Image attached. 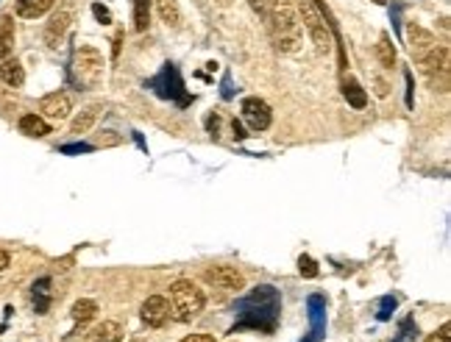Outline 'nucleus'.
<instances>
[{
	"instance_id": "aec40b11",
	"label": "nucleus",
	"mask_w": 451,
	"mask_h": 342,
	"mask_svg": "<svg viewBox=\"0 0 451 342\" xmlns=\"http://www.w3.org/2000/svg\"><path fill=\"white\" fill-rule=\"evenodd\" d=\"M14 56V17H3L0 20V59Z\"/></svg>"
},
{
	"instance_id": "2f4dec72",
	"label": "nucleus",
	"mask_w": 451,
	"mask_h": 342,
	"mask_svg": "<svg viewBox=\"0 0 451 342\" xmlns=\"http://www.w3.org/2000/svg\"><path fill=\"white\" fill-rule=\"evenodd\" d=\"M404 81H407V106L412 109V72L410 70L404 72Z\"/></svg>"
},
{
	"instance_id": "39448f33",
	"label": "nucleus",
	"mask_w": 451,
	"mask_h": 342,
	"mask_svg": "<svg viewBox=\"0 0 451 342\" xmlns=\"http://www.w3.org/2000/svg\"><path fill=\"white\" fill-rule=\"evenodd\" d=\"M293 6H296V14L301 17L312 45L318 48V53H332V45H334L332 42V25L326 22L318 3L315 0H293Z\"/></svg>"
},
{
	"instance_id": "b1692460",
	"label": "nucleus",
	"mask_w": 451,
	"mask_h": 342,
	"mask_svg": "<svg viewBox=\"0 0 451 342\" xmlns=\"http://www.w3.org/2000/svg\"><path fill=\"white\" fill-rule=\"evenodd\" d=\"M95 312H98V303H95V301H89V298H81V301H75L73 309H70L73 320H78V323H86V320H92V317H95Z\"/></svg>"
},
{
	"instance_id": "79ce46f5",
	"label": "nucleus",
	"mask_w": 451,
	"mask_h": 342,
	"mask_svg": "<svg viewBox=\"0 0 451 342\" xmlns=\"http://www.w3.org/2000/svg\"><path fill=\"white\" fill-rule=\"evenodd\" d=\"M306 342H312V340H306Z\"/></svg>"
},
{
	"instance_id": "c756f323",
	"label": "nucleus",
	"mask_w": 451,
	"mask_h": 342,
	"mask_svg": "<svg viewBox=\"0 0 451 342\" xmlns=\"http://www.w3.org/2000/svg\"><path fill=\"white\" fill-rule=\"evenodd\" d=\"M59 150H62V153H67V156H73V153H89V150H92V145H86V142H73V145H62Z\"/></svg>"
},
{
	"instance_id": "f8f14e48",
	"label": "nucleus",
	"mask_w": 451,
	"mask_h": 342,
	"mask_svg": "<svg viewBox=\"0 0 451 342\" xmlns=\"http://www.w3.org/2000/svg\"><path fill=\"white\" fill-rule=\"evenodd\" d=\"M140 315H143L145 326H150V329H159V326H164V323H167V317H170L167 298H162V295H150L148 301L143 303Z\"/></svg>"
},
{
	"instance_id": "f257e3e1",
	"label": "nucleus",
	"mask_w": 451,
	"mask_h": 342,
	"mask_svg": "<svg viewBox=\"0 0 451 342\" xmlns=\"http://www.w3.org/2000/svg\"><path fill=\"white\" fill-rule=\"evenodd\" d=\"M265 22L270 28L273 45L279 53H296L301 45V22L293 0H262Z\"/></svg>"
},
{
	"instance_id": "dca6fc26",
	"label": "nucleus",
	"mask_w": 451,
	"mask_h": 342,
	"mask_svg": "<svg viewBox=\"0 0 451 342\" xmlns=\"http://www.w3.org/2000/svg\"><path fill=\"white\" fill-rule=\"evenodd\" d=\"M20 131H22L25 137L42 139L51 134V123H48L45 117H39V114H22V117H20Z\"/></svg>"
},
{
	"instance_id": "6e6552de",
	"label": "nucleus",
	"mask_w": 451,
	"mask_h": 342,
	"mask_svg": "<svg viewBox=\"0 0 451 342\" xmlns=\"http://www.w3.org/2000/svg\"><path fill=\"white\" fill-rule=\"evenodd\" d=\"M404 37H407V48H410V56L421 65L440 42H438V37L432 34V31H426L424 25H418V22H410L407 25V31H404Z\"/></svg>"
},
{
	"instance_id": "c85d7f7f",
	"label": "nucleus",
	"mask_w": 451,
	"mask_h": 342,
	"mask_svg": "<svg viewBox=\"0 0 451 342\" xmlns=\"http://www.w3.org/2000/svg\"><path fill=\"white\" fill-rule=\"evenodd\" d=\"M92 14H95V20H98L100 25H109V22H112V11H109L103 3H92Z\"/></svg>"
},
{
	"instance_id": "bb28decb",
	"label": "nucleus",
	"mask_w": 451,
	"mask_h": 342,
	"mask_svg": "<svg viewBox=\"0 0 451 342\" xmlns=\"http://www.w3.org/2000/svg\"><path fill=\"white\" fill-rule=\"evenodd\" d=\"M415 340H418L415 323H412V320H404V323H401V334L396 337V342H415Z\"/></svg>"
},
{
	"instance_id": "0eeeda50",
	"label": "nucleus",
	"mask_w": 451,
	"mask_h": 342,
	"mask_svg": "<svg viewBox=\"0 0 451 342\" xmlns=\"http://www.w3.org/2000/svg\"><path fill=\"white\" fill-rule=\"evenodd\" d=\"M148 89H153L159 98H167V100H178V103H187V95H184V81L178 75L176 65H164L162 72L156 78L148 81Z\"/></svg>"
},
{
	"instance_id": "f704fd0d",
	"label": "nucleus",
	"mask_w": 451,
	"mask_h": 342,
	"mask_svg": "<svg viewBox=\"0 0 451 342\" xmlns=\"http://www.w3.org/2000/svg\"><path fill=\"white\" fill-rule=\"evenodd\" d=\"M223 98H226V100H231V98H234V89H231V75H226V78H223Z\"/></svg>"
},
{
	"instance_id": "a211bd4d",
	"label": "nucleus",
	"mask_w": 451,
	"mask_h": 342,
	"mask_svg": "<svg viewBox=\"0 0 451 342\" xmlns=\"http://www.w3.org/2000/svg\"><path fill=\"white\" fill-rule=\"evenodd\" d=\"M98 114H100V106H86L84 112H78V114L73 117V123H70V134H75V137L86 134V131L95 126Z\"/></svg>"
},
{
	"instance_id": "f03ea898",
	"label": "nucleus",
	"mask_w": 451,
	"mask_h": 342,
	"mask_svg": "<svg viewBox=\"0 0 451 342\" xmlns=\"http://www.w3.org/2000/svg\"><path fill=\"white\" fill-rule=\"evenodd\" d=\"M279 292L268 284L256 287L251 295H245L237 303V312L242 315V326H254V329H273L276 317H279Z\"/></svg>"
},
{
	"instance_id": "a19ab883",
	"label": "nucleus",
	"mask_w": 451,
	"mask_h": 342,
	"mask_svg": "<svg viewBox=\"0 0 451 342\" xmlns=\"http://www.w3.org/2000/svg\"><path fill=\"white\" fill-rule=\"evenodd\" d=\"M374 3H384V0H374Z\"/></svg>"
},
{
	"instance_id": "ddd939ff",
	"label": "nucleus",
	"mask_w": 451,
	"mask_h": 342,
	"mask_svg": "<svg viewBox=\"0 0 451 342\" xmlns=\"http://www.w3.org/2000/svg\"><path fill=\"white\" fill-rule=\"evenodd\" d=\"M56 0H14V11L22 20H39L42 14H48L53 8Z\"/></svg>"
},
{
	"instance_id": "cd10ccee",
	"label": "nucleus",
	"mask_w": 451,
	"mask_h": 342,
	"mask_svg": "<svg viewBox=\"0 0 451 342\" xmlns=\"http://www.w3.org/2000/svg\"><path fill=\"white\" fill-rule=\"evenodd\" d=\"M393 309H396V298H393V295H384V298L379 301V320H387V317L393 315Z\"/></svg>"
},
{
	"instance_id": "72a5a7b5",
	"label": "nucleus",
	"mask_w": 451,
	"mask_h": 342,
	"mask_svg": "<svg viewBox=\"0 0 451 342\" xmlns=\"http://www.w3.org/2000/svg\"><path fill=\"white\" fill-rule=\"evenodd\" d=\"M207 126H209V131H212V137H218V126H221V117H218V114H209V120H207Z\"/></svg>"
},
{
	"instance_id": "58836bf2",
	"label": "nucleus",
	"mask_w": 451,
	"mask_h": 342,
	"mask_svg": "<svg viewBox=\"0 0 451 342\" xmlns=\"http://www.w3.org/2000/svg\"><path fill=\"white\" fill-rule=\"evenodd\" d=\"M195 3H198V8H201V11H209V6H207V0H195Z\"/></svg>"
},
{
	"instance_id": "2eb2a0df",
	"label": "nucleus",
	"mask_w": 451,
	"mask_h": 342,
	"mask_svg": "<svg viewBox=\"0 0 451 342\" xmlns=\"http://www.w3.org/2000/svg\"><path fill=\"white\" fill-rule=\"evenodd\" d=\"M0 81H3L6 86H14V89H20V86L25 84V70H22V65H20L14 56L0 59Z\"/></svg>"
},
{
	"instance_id": "412c9836",
	"label": "nucleus",
	"mask_w": 451,
	"mask_h": 342,
	"mask_svg": "<svg viewBox=\"0 0 451 342\" xmlns=\"http://www.w3.org/2000/svg\"><path fill=\"white\" fill-rule=\"evenodd\" d=\"M156 3V14L164 25L176 28L181 22V8H178V0H153Z\"/></svg>"
},
{
	"instance_id": "4c0bfd02",
	"label": "nucleus",
	"mask_w": 451,
	"mask_h": 342,
	"mask_svg": "<svg viewBox=\"0 0 451 342\" xmlns=\"http://www.w3.org/2000/svg\"><path fill=\"white\" fill-rule=\"evenodd\" d=\"M8 265H11V256H8L6 251H0V273H3V270H6Z\"/></svg>"
},
{
	"instance_id": "1a4fd4ad",
	"label": "nucleus",
	"mask_w": 451,
	"mask_h": 342,
	"mask_svg": "<svg viewBox=\"0 0 451 342\" xmlns=\"http://www.w3.org/2000/svg\"><path fill=\"white\" fill-rule=\"evenodd\" d=\"M70 112H73V100L67 92H51L39 100V117H45V120L62 123L70 117Z\"/></svg>"
},
{
	"instance_id": "9b49d317",
	"label": "nucleus",
	"mask_w": 451,
	"mask_h": 342,
	"mask_svg": "<svg viewBox=\"0 0 451 342\" xmlns=\"http://www.w3.org/2000/svg\"><path fill=\"white\" fill-rule=\"evenodd\" d=\"M242 120L251 126V131H265V129H270L273 114L262 98H245L242 100Z\"/></svg>"
},
{
	"instance_id": "423d86ee",
	"label": "nucleus",
	"mask_w": 451,
	"mask_h": 342,
	"mask_svg": "<svg viewBox=\"0 0 451 342\" xmlns=\"http://www.w3.org/2000/svg\"><path fill=\"white\" fill-rule=\"evenodd\" d=\"M75 22V3L73 0H65L53 14H51V20H48V25H45V45L48 48H62V42H65V37L70 34V28H73Z\"/></svg>"
},
{
	"instance_id": "7ed1b4c3",
	"label": "nucleus",
	"mask_w": 451,
	"mask_h": 342,
	"mask_svg": "<svg viewBox=\"0 0 451 342\" xmlns=\"http://www.w3.org/2000/svg\"><path fill=\"white\" fill-rule=\"evenodd\" d=\"M204 303H207L204 289H198L195 281L178 278V281L170 284V301H167V306H170V317H173L176 323H190V320H195V317L204 312Z\"/></svg>"
},
{
	"instance_id": "5701e85b",
	"label": "nucleus",
	"mask_w": 451,
	"mask_h": 342,
	"mask_svg": "<svg viewBox=\"0 0 451 342\" xmlns=\"http://www.w3.org/2000/svg\"><path fill=\"white\" fill-rule=\"evenodd\" d=\"M31 295H34V306L39 315L48 312V303H51V278H39L34 287H31Z\"/></svg>"
},
{
	"instance_id": "4be33fe9",
	"label": "nucleus",
	"mask_w": 451,
	"mask_h": 342,
	"mask_svg": "<svg viewBox=\"0 0 451 342\" xmlns=\"http://www.w3.org/2000/svg\"><path fill=\"white\" fill-rule=\"evenodd\" d=\"M376 59H379V65H381L384 70L396 67V48H393V39H390V34H381V37H379V45H376Z\"/></svg>"
},
{
	"instance_id": "f3484780",
	"label": "nucleus",
	"mask_w": 451,
	"mask_h": 342,
	"mask_svg": "<svg viewBox=\"0 0 451 342\" xmlns=\"http://www.w3.org/2000/svg\"><path fill=\"white\" fill-rule=\"evenodd\" d=\"M343 98L348 100V106L351 109H357V112H362L365 106H368V92L360 86V81H354V78H346L343 81Z\"/></svg>"
},
{
	"instance_id": "4468645a",
	"label": "nucleus",
	"mask_w": 451,
	"mask_h": 342,
	"mask_svg": "<svg viewBox=\"0 0 451 342\" xmlns=\"http://www.w3.org/2000/svg\"><path fill=\"white\" fill-rule=\"evenodd\" d=\"M86 342H123V326L117 320H103L86 334Z\"/></svg>"
},
{
	"instance_id": "ea45409f",
	"label": "nucleus",
	"mask_w": 451,
	"mask_h": 342,
	"mask_svg": "<svg viewBox=\"0 0 451 342\" xmlns=\"http://www.w3.org/2000/svg\"><path fill=\"white\" fill-rule=\"evenodd\" d=\"M218 6H231V0H215Z\"/></svg>"
},
{
	"instance_id": "c9c22d12",
	"label": "nucleus",
	"mask_w": 451,
	"mask_h": 342,
	"mask_svg": "<svg viewBox=\"0 0 451 342\" xmlns=\"http://www.w3.org/2000/svg\"><path fill=\"white\" fill-rule=\"evenodd\" d=\"M248 6H251V8L265 20V3H262V0H248Z\"/></svg>"
},
{
	"instance_id": "7c9ffc66",
	"label": "nucleus",
	"mask_w": 451,
	"mask_h": 342,
	"mask_svg": "<svg viewBox=\"0 0 451 342\" xmlns=\"http://www.w3.org/2000/svg\"><path fill=\"white\" fill-rule=\"evenodd\" d=\"M426 342H451V326L449 323H443V326H440V329H438V331H435Z\"/></svg>"
},
{
	"instance_id": "e433bc0d",
	"label": "nucleus",
	"mask_w": 451,
	"mask_h": 342,
	"mask_svg": "<svg viewBox=\"0 0 451 342\" xmlns=\"http://www.w3.org/2000/svg\"><path fill=\"white\" fill-rule=\"evenodd\" d=\"M231 129H234V139H240V142H242V139L248 137V134H245V129H242V123H237V120H234V126H231Z\"/></svg>"
},
{
	"instance_id": "393cba45",
	"label": "nucleus",
	"mask_w": 451,
	"mask_h": 342,
	"mask_svg": "<svg viewBox=\"0 0 451 342\" xmlns=\"http://www.w3.org/2000/svg\"><path fill=\"white\" fill-rule=\"evenodd\" d=\"M150 22V0H134V28L145 31Z\"/></svg>"
},
{
	"instance_id": "6ab92c4d",
	"label": "nucleus",
	"mask_w": 451,
	"mask_h": 342,
	"mask_svg": "<svg viewBox=\"0 0 451 342\" xmlns=\"http://www.w3.org/2000/svg\"><path fill=\"white\" fill-rule=\"evenodd\" d=\"M309 320H312L315 337L320 340L323 331H326V306H323V298H320V295H312V298H309Z\"/></svg>"
},
{
	"instance_id": "a878e982",
	"label": "nucleus",
	"mask_w": 451,
	"mask_h": 342,
	"mask_svg": "<svg viewBox=\"0 0 451 342\" xmlns=\"http://www.w3.org/2000/svg\"><path fill=\"white\" fill-rule=\"evenodd\" d=\"M299 273L303 275V278H318V275H320V268H318V262H315L312 256L303 254L299 259Z\"/></svg>"
},
{
	"instance_id": "20e7f679",
	"label": "nucleus",
	"mask_w": 451,
	"mask_h": 342,
	"mask_svg": "<svg viewBox=\"0 0 451 342\" xmlns=\"http://www.w3.org/2000/svg\"><path fill=\"white\" fill-rule=\"evenodd\" d=\"M70 75L78 86L84 89H98L103 84V75H106V62H103V53L92 45H78L73 51V59H70Z\"/></svg>"
},
{
	"instance_id": "473e14b6",
	"label": "nucleus",
	"mask_w": 451,
	"mask_h": 342,
	"mask_svg": "<svg viewBox=\"0 0 451 342\" xmlns=\"http://www.w3.org/2000/svg\"><path fill=\"white\" fill-rule=\"evenodd\" d=\"M181 342H215L212 334H190V337H184Z\"/></svg>"
},
{
	"instance_id": "9d476101",
	"label": "nucleus",
	"mask_w": 451,
	"mask_h": 342,
	"mask_svg": "<svg viewBox=\"0 0 451 342\" xmlns=\"http://www.w3.org/2000/svg\"><path fill=\"white\" fill-rule=\"evenodd\" d=\"M207 284L218 287V289H228V292H240L245 287V278L237 268H228V265H215V268H207L204 270Z\"/></svg>"
}]
</instances>
